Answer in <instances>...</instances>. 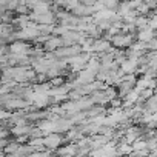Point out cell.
I'll return each instance as SVG.
<instances>
[{
	"mask_svg": "<svg viewBox=\"0 0 157 157\" xmlns=\"http://www.w3.org/2000/svg\"><path fill=\"white\" fill-rule=\"evenodd\" d=\"M132 42H134V34H131V33H117L109 39L111 46H114L117 49H126L131 46Z\"/></svg>",
	"mask_w": 157,
	"mask_h": 157,
	"instance_id": "cell-1",
	"label": "cell"
},
{
	"mask_svg": "<svg viewBox=\"0 0 157 157\" xmlns=\"http://www.w3.org/2000/svg\"><path fill=\"white\" fill-rule=\"evenodd\" d=\"M63 142H65V137L57 131H52V132H48L43 136V146L48 149H52V151H56Z\"/></svg>",
	"mask_w": 157,
	"mask_h": 157,
	"instance_id": "cell-2",
	"label": "cell"
},
{
	"mask_svg": "<svg viewBox=\"0 0 157 157\" xmlns=\"http://www.w3.org/2000/svg\"><path fill=\"white\" fill-rule=\"evenodd\" d=\"M8 46V52H13V54H29L31 52V46L26 40H19V39H14Z\"/></svg>",
	"mask_w": 157,
	"mask_h": 157,
	"instance_id": "cell-3",
	"label": "cell"
},
{
	"mask_svg": "<svg viewBox=\"0 0 157 157\" xmlns=\"http://www.w3.org/2000/svg\"><path fill=\"white\" fill-rule=\"evenodd\" d=\"M28 16H29V20H33V22H36V23H46V25H52V23H57L56 20V14L49 10V11H46V13H42V14H34V13H28Z\"/></svg>",
	"mask_w": 157,
	"mask_h": 157,
	"instance_id": "cell-4",
	"label": "cell"
},
{
	"mask_svg": "<svg viewBox=\"0 0 157 157\" xmlns=\"http://www.w3.org/2000/svg\"><path fill=\"white\" fill-rule=\"evenodd\" d=\"M109 46H111L109 40H106L105 37H96L93 40V43H91V52L100 54V52H105Z\"/></svg>",
	"mask_w": 157,
	"mask_h": 157,
	"instance_id": "cell-5",
	"label": "cell"
},
{
	"mask_svg": "<svg viewBox=\"0 0 157 157\" xmlns=\"http://www.w3.org/2000/svg\"><path fill=\"white\" fill-rule=\"evenodd\" d=\"M60 46H63V40H62L60 36H49L42 45V48L45 51H56Z\"/></svg>",
	"mask_w": 157,
	"mask_h": 157,
	"instance_id": "cell-6",
	"label": "cell"
},
{
	"mask_svg": "<svg viewBox=\"0 0 157 157\" xmlns=\"http://www.w3.org/2000/svg\"><path fill=\"white\" fill-rule=\"evenodd\" d=\"M77 149H78V146H77V143L75 142H71L69 145H65V146H59L57 149H56V152L57 154H62V155H74V154H77Z\"/></svg>",
	"mask_w": 157,
	"mask_h": 157,
	"instance_id": "cell-7",
	"label": "cell"
},
{
	"mask_svg": "<svg viewBox=\"0 0 157 157\" xmlns=\"http://www.w3.org/2000/svg\"><path fill=\"white\" fill-rule=\"evenodd\" d=\"M152 37H155V36H154V31H152L151 28L145 26V28H142V29H137V34H136V39H137V40L149 42Z\"/></svg>",
	"mask_w": 157,
	"mask_h": 157,
	"instance_id": "cell-8",
	"label": "cell"
},
{
	"mask_svg": "<svg viewBox=\"0 0 157 157\" xmlns=\"http://www.w3.org/2000/svg\"><path fill=\"white\" fill-rule=\"evenodd\" d=\"M131 152H132V146H131V143H128V142L122 140V143H119V146H117V154L129 155Z\"/></svg>",
	"mask_w": 157,
	"mask_h": 157,
	"instance_id": "cell-9",
	"label": "cell"
},
{
	"mask_svg": "<svg viewBox=\"0 0 157 157\" xmlns=\"http://www.w3.org/2000/svg\"><path fill=\"white\" fill-rule=\"evenodd\" d=\"M134 26H136V29H142V28L148 26V17L137 14L136 19H134Z\"/></svg>",
	"mask_w": 157,
	"mask_h": 157,
	"instance_id": "cell-10",
	"label": "cell"
},
{
	"mask_svg": "<svg viewBox=\"0 0 157 157\" xmlns=\"http://www.w3.org/2000/svg\"><path fill=\"white\" fill-rule=\"evenodd\" d=\"M19 145H20V143H17L16 140H14V142H6V145H5L2 149H3L5 154H14V152L17 151Z\"/></svg>",
	"mask_w": 157,
	"mask_h": 157,
	"instance_id": "cell-11",
	"label": "cell"
},
{
	"mask_svg": "<svg viewBox=\"0 0 157 157\" xmlns=\"http://www.w3.org/2000/svg\"><path fill=\"white\" fill-rule=\"evenodd\" d=\"M131 146H132V151L143 149V148H146V140H145V139H142V137H139V139H136V140L131 143Z\"/></svg>",
	"mask_w": 157,
	"mask_h": 157,
	"instance_id": "cell-12",
	"label": "cell"
},
{
	"mask_svg": "<svg viewBox=\"0 0 157 157\" xmlns=\"http://www.w3.org/2000/svg\"><path fill=\"white\" fill-rule=\"evenodd\" d=\"M48 80H49V85L51 86H59V85H63L65 83V77L63 75H56V77L48 78Z\"/></svg>",
	"mask_w": 157,
	"mask_h": 157,
	"instance_id": "cell-13",
	"label": "cell"
},
{
	"mask_svg": "<svg viewBox=\"0 0 157 157\" xmlns=\"http://www.w3.org/2000/svg\"><path fill=\"white\" fill-rule=\"evenodd\" d=\"M14 11H17V14H28V13L31 11V8H29L26 3H19Z\"/></svg>",
	"mask_w": 157,
	"mask_h": 157,
	"instance_id": "cell-14",
	"label": "cell"
},
{
	"mask_svg": "<svg viewBox=\"0 0 157 157\" xmlns=\"http://www.w3.org/2000/svg\"><path fill=\"white\" fill-rule=\"evenodd\" d=\"M145 3H146L151 10H154V8H155V5H157V0H145Z\"/></svg>",
	"mask_w": 157,
	"mask_h": 157,
	"instance_id": "cell-15",
	"label": "cell"
}]
</instances>
